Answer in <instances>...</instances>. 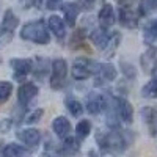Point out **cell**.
<instances>
[{
  "mask_svg": "<svg viewBox=\"0 0 157 157\" xmlns=\"http://www.w3.org/2000/svg\"><path fill=\"white\" fill-rule=\"evenodd\" d=\"M96 141L102 152L105 154H123L127 148V138L126 134L121 132L120 129L110 130V132H98L96 134Z\"/></svg>",
  "mask_w": 157,
  "mask_h": 157,
  "instance_id": "1",
  "label": "cell"
},
{
  "mask_svg": "<svg viewBox=\"0 0 157 157\" xmlns=\"http://www.w3.org/2000/svg\"><path fill=\"white\" fill-rule=\"evenodd\" d=\"M21 38L25 39V41H32V43L41 44V46H46L50 43V35L47 30V25L43 19L25 24L21 30Z\"/></svg>",
  "mask_w": 157,
  "mask_h": 157,
  "instance_id": "2",
  "label": "cell"
},
{
  "mask_svg": "<svg viewBox=\"0 0 157 157\" xmlns=\"http://www.w3.org/2000/svg\"><path fill=\"white\" fill-rule=\"evenodd\" d=\"M141 16L140 5L134 0H118V21L126 29H135Z\"/></svg>",
  "mask_w": 157,
  "mask_h": 157,
  "instance_id": "3",
  "label": "cell"
},
{
  "mask_svg": "<svg viewBox=\"0 0 157 157\" xmlns=\"http://www.w3.org/2000/svg\"><path fill=\"white\" fill-rule=\"evenodd\" d=\"M99 68H101V63L90 60L86 57H80L74 61L71 68V74L75 80H86V78L96 75L99 72Z\"/></svg>",
  "mask_w": 157,
  "mask_h": 157,
  "instance_id": "4",
  "label": "cell"
},
{
  "mask_svg": "<svg viewBox=\"0 0 157 157\" xmlns=\"http://www.w3.org/2000/svg\"><path fill=\"white\" fill-rule=\"evenodd\" d=\"M68 77V63L63 58H55L52 61V75H50V88L61 90L66 86Z\"/></svg>",
  "mask_w": 157,
  "mask_h": 157,
  "instance_id": "5",
  "label": "cell"
},
{
  "mask_svg": "<svg viewBox=\"0 0 157 157\" xmlns=\"http://www.w3.org/2000/svg\"><path fill=\"white\" fill-rule=\"evenodd\" d=\"M110 102H112V99H109L105 94L90 93L86 96V101H85V107H86V112L90 115H99L101 112L109 109Z\"/></svg>",
  "mask_w": 157,
  "mask_h": 157,
  "instance_id": "6",
  "label": "cell"
},
{
  "mask_svg": "<svg viewBox=\"0 0 157 157\" xmlns=\"http://www.w3.org/2000/svg\"><path fill=\"white\" fill-rule=\"evenodd\" d=\"M10 66L13 69V77L16 80H24L30 72H33V61L30 58H13L10 60Z\"/></svg>",
  "mask_w": 157,
  "mask_h": 157,
  "instance_id": "7",
  "label": "cell"
},
{
  "mask_svg": "<svg viewBox=\"0 0 157 157\" xmlns=\"http://www.w3.org/2000/svg\"><path fill=\"white\" fill-rule=\"evenodd\" d=\"M113 105H115V112L118 115L121 121L130 124L134 121V107L127 99L124 98H113Z\"/></svg>",
  "mask_w": 157,
  "mask_h": 157,
  "instance_id": "8",
  "label": "cell"
},
{
  "mask_svg": "<svg viewBox=\"0 0 157 157\" xmlns=\"http://www.w3.org/2000/svg\"><path fill=\"white\" fill-rule=\"evenodd\" d=\"M36 94H38V86L32 82H27V83L21 85L17 90V102L21 104V107H27L36 98Z\"/></svg>",
  "mask_w": 157,
  "mask_h": 157,
  "instance_id": "9",
  "label": "cell"
},
{
  "mask_svg": "<svg viewBox=\"0 0 157 157\" xmlns=\"http://www.w3.org/2000/svg\"><path fill=\"white\" fill-rule=\"evenodd\" d=\"M118 75L116 68L112 63H101L99 72L94 75L96 77V85H104V83H110L113 82Z\"/></svg>",
  "mask_w": 157,
  "mask_h": 157,
  "instance_id": "10",
  "label": "cell"
},
{
  "mask_svg": "<svg viewBox=\"0 0 157 157\" xmlns=\"http://www.w3.org/2000/svg\"><path fill=\"white\" fill-rule=\"evenodd\" d=\"M52 129L58 138L61 140H66L68 137H71V121L68 120L66 116H57L54 121H52Z\"/></svg>",
  "mask_w": 157,
  "mask_h": 157,
  "instance_id": "11",
  "label": "cell"
},
{
  "mask_svg": "<svg viewBox=\"0 0 157 157\" xmlns=\"http://www.w3.org/2000/svg\"><path fill=\"white\" fill-rule=\"evenodd\" d=\"M16 137L25 143V145H29L32 148L38 146L39 141H41V132H39L38 129H22V130H17Z\"/></svg>",
  "mask_w": 157,
  "mask_h": 157,
  "instance_id": "12",
  "label": "cell"
},
{
  "mask_svg": "<svg viewBox=\"0 0 157 157\" xmlns=\"http://www.w3.org/2000/svg\"><path fill=\"white\" fill-rule=\"evenodd\" d=\"M61 10H63L64 22H66V25H69V27H74L75 21H77L78 14H80V11H82V8L78 6L77 2H66V3H63Z\"/></svg>",
  "mask_w": 157,
  "mask_h": 157,
  "instance_id": "13",
  "label": "cell"
},
{
  "mask_svg": "<svg viewBox=\"0 0 157 157\" xmlns=\"http://www.w3.org/2000/svg\"><path fill=\"white\" fill-rule=\"evenodd\" d=\"M110 36H112V33H109L107 30H104L101 27L99 29H93V30H91V33H90V39L93 41V44L101 52L105 50V47H107V44L110 41Z\"/></svg>",
  "mask_w": 157,
  "mask_h": 157,
  "instance_id": "14",
  "label": "cell"
},
{
  "mask_svg": "<svg viewBox=\"0 0 157 157\" xmlns=\"http://www.w3.org/2000/svg\"><path fill=\"white\" fill-rule=\"evenodd\" d=\"M98 19H99V25H101V29H104V30L110 29L112 25L115 24V21H116L113 6H112L110 3H105V5L102 6V10L99 11Z\"/></svg>",
  "mask_w": 157,
  "mask_h": 157,
  "instance_id": "15",
  "label": "cell"
},
{
  "mask_svg": "<svg viewBox=\"0 0 157 157\" xmlns=\"http://www.w3.org/2000/svg\"><path fill=\"white\" fill-rule=\"evenodd\" d=\"M47 27L50 29L52 33L55 35L57 39H63L64 36H66V22H64L60 16H57V14H52L49 17Z\"/></svg>",
  "mask_w": 157,
  "mask_h": 157,
  "instance_id": "16",
  "label": "cell"
},
{
  "mask_svg": "<svg viewBox=\"0 0 157 157\" xmlns=\"http://www.w3.org/2000/svg\"><path fill=\"white\" fill-rule=\"evenodd\" d=\"M0 154L3 157H30V151L27 148L17 145V143H8V145H5L0 149Z\"/></svg>",
  "mask_w": 157,
  "mask_h": 157,
  "instance_id": "17",
  "label": "cell"
},
{
  "mask_svg": "<svg viewBox=\"0 0 157 157\" xmlns=\"http://www.w3.org/2000/svg\"><path fill=\"white\" fill-rule=\"evenodd\" d=\"M50 61L44 57H36V60L33 61V75L36 78H44L49 71H52V66H50Z\"/></svg>",
  "mask_w": 157,
  "mask_h": 157,
  "instance_id": "18",
  "label": "cell"
},
{
  "mask_svg": "<svg viewBox=\"0 0 157 157\" xmlns=\"http://www.w3.org/2000/svg\"><path fill=\"white\" fill-rule=\"evenodd\" d=\"M141 118L151 130V134H157V109L154 107H143L141 109Z\"/></svg>",
  "mask_w": 157,
  "mask_h": 157,
  "instance_id": "19",
  "label": "cell"
},
{
  "mask_svg": "<svg viewBox=\"0 0 157 157\" xmlns=\"http://www.w3.org/2000/svg\"><path fill=\"white\" fill-rule=\"evenodd\" d=\"M78 148H80V141L74 137H68L66 140H63L61 152L64 155H74V154L78 152Z\"/></svg>",
  "mask_w": 157,
  "mask_h": 157,
  "instance_id": "20",
  "label": "cell"
},
{
  "mask_svg": "<svg viewBox=\"0 0 157 157\" xmlns=\"http://www.w3.org/2000/svg\"><path fill=\"white\" fill-rule=\"evenodd\" d=\"M143 38H145L146 44H152L157 39V19H151L145 25V32H143Z\"/></svg>",
  "mask_w": 157,
  "mask_h": 157,
  "instance_id": "21",
  "label": "cell"
},
{
  "mask_svg": "<svg viewBox=\"0 0 157 157\" xmlns=\"http://www.w3.org/2000/svg\"><path fill=\"white\" fill-rule=\"evenodd\" d=\"M120 43H121V33H120V32H112L110 41H109L105 50H104L102 54L105 55L107 58L113 57V55H115V52H116V49H118V46H120Z\"/></svg>",
  "mask_w": 157,
  "mask_h": 157,
  "instance_id": "22",
  "label": "cell"
},
{
  "mask_svg": "<svg viewBox=\"0 0 157 157\" xmlns=\"http://www.w3.org/2000/svg\"><path fill=\"white\" fill-rule=\"evenodd\" d=\"M17 25H19V17L14 14V11H13V10H6V11H5V14H3L2 27H3V29H6V30L14 32Z\"/></svg>",
  "mask_w": 157,
  "mask_h": 157,
  "instance_id": "23",
  "label": "cell"
},
{
  "mask_svg": "<svg viewBox=\"0 0 157 157\" xmlns=\"http://www.w3.org/2000/svg\"><path fill=\"white\" fill-rule=\"evenodd\" d=\"M91 132V123L88 120H82V121H78L77 126H75V138L78 141H82L85 140Z\"/></svg>",
  "mask_w": 157,
  "mask_h": 157,
  "instance_id": "24",
  "label": "cell"
},
{
  "mask_svg": "<svg viewBox=\"0 0 157 157\" xmlns=\"http://www.w3.org/2000/svg\"><path fill=\"white\" fill-rule=\"evenodd\" d=\"M66 109L69 110V113L72 116H80L83 113V105L80 101L77 99H72V98H68L66 99Z\"/></svg>",
  "mask_w": 157,
  "mask_h": 157,
  "instance_id": "25",
  "label": "cell"
},
{
  "mask_svg": "<svg viewBox=\"0 0 157 157\" xmlns=\"http://www.w3.org/2000/svg\"><path fill=\"white\" fill-rule=\"evenodd\" d=\"M141 96L143 98H149V99H155L157 98V78L149 80L145 86L141 88Z\"/></svg>",
  "mask_w": 157,
  "mask_h": 157,
  "instance_id": "26",
  "label": "cell"
},
{
  "mask_svg": "<svg viewBox=\"0 0 157 157\" xmlns=\"http://www.w3.org/2000/svg\"><path fill=\"white\" fill-rule=\"evenodd\" d=\"M13 93V83L0 80V102H6Z\"/></svg>",
  "mask_w": 157,
  "mask_h": 157,
  "instance_id": "27",
  "label": "cell"
},
{
  "mask_svg": "<svg viewBox=\"0 0 157 157\" xmlns=\"http://www.w3.org/2000/svg\"><path fill=\"white\" fill-rule=\"evenodd\" d=\"M83 41H85V30H83V29H78V30L74 32L69 44H71L72 49H78V47H82Z\"/></svg>",
  "mask_w": 157,
  "mask_h": 157,
  "instance_id": "28",
  "label": "cell"
},
{
  "mask_svg": "<svg viewBox=\"0 0 157 157\" xmlns=\"http://www.w3.org/2000/svg\"><path fill=\"white\" fill-rule=\"evenodd\" d=\"M140 11L143 14H149V13L157 10V0H140Z\"/></svg>",
  "mask_w": 157,
  "mask_h": 157,
  "instance_id": "29",
  "label": "cell"
},
{
  "mask_svg": "<svg viewBox=\"0 0 157 157\" xmlns=\"http://www.w3.org/2000/svg\"><path fill=\"white\" fill-rule=\"evenodd\" d=\"M13 36H14V33H13L11 30H6L3 27H0V49L5 47L6 44H10L13 41Z\"/></svg>",
  "mask_w": 157,
  "mask_h": 157,
  "instance_id": "30",
  "label": "cell"
},
{
  "mask_svg": "<svg viewBox=\"0 0 157 157\" xmlns=\"http://www.w3.org/2000/svg\"><path fill=\"white\" fill-rule=\"evenodd\" d=\"M43 115H44L43 109H36V110H33L27 118H25V123H27V124H35V123H38L39 120H41Z\"/></svg>",
  "mask_w": 157,
  "mask_h": 157,
  "instance_id": "31",
  "label": "cell"
},
{
  "mask_svg": "<svg viewBox=\"0 0 157 157\" xmlns=\"http://www.w3.org/2000/svg\"><path fill=\"white\" fill-rule=\"evenodd\" d=\"M121 72L127 77V78H135L137 77V71L132 64L129 63H121Z\"/></svg>",
  "mask_w": 157,
  "mask_h": 157,
  "instance_id": "32",
  "label": "cell"
},
{
  "mask_svg": "<svg viewBox=\"0 0 157 157\" xmlns=\"http://www.w3.org/2000/svg\"><path fill=\"white\" fill-rule=\"evenodd\" d=\"M155 54H157V49H155V47H149V50L146 52V54H143V58H141L143 68H148V61H151Z\"/></svg>",
  "mask_w": 157,
  "mask_h": 157,
  "instance_id": "33",
  "label": "cell"
},
{
  "mask_svg": "<svg viewBox=\"0 0 157 157\" xmlns=\"http://www.w3.org/2000/svg\"><path fill=\"white\" fill-rule=\"evenodd\" d=\"M64 154L61 152V149H57V148H52V146H47L46 151L43 152V157H63Z\"/></svg>",
  "mask_w": 157,
  "mask_h": 157,
  "instance_id": "34",
  "label": "cell"
},
{
  "mask_svg": "<svg viewBox=\"0 0 157 157\" xmlns=\"http://www.w3.org/2000/svg\"><path fill=\"white\" fill-rule=\"evenodd\" d=\"M75 2L78 3V6H80L82 10H93L94 8V3H96V0H75Z\"/></svg>",
  "mask_w": 157,
  "mask_h": 157,
  "instance_id": "35",
  "label": "cell"
},
{
  "mask_svg": "<svg viewBox=\"0 0 157 157\" xmlns=\"http://www.w3.org/2000/svg\"><path fill=\"white\" fill-rule=\"evenodd\" d=\"M63 6V0H47L46 2V8L47 10H57Z\"/></svg>",
  "mask_w": 157,
  "mask_h": 157,
  "instance_id": "36",
  "label": "cell"
},
{
  "mask_svg": "<svg viewBox=\"0 0 157 157\" xmlns=\"http://www.w3.org/2000/svg\"><path fill=\"white\" fill-rule=\"evenodd\" d=\"M152 78H157V61L154 63V66H152Z\"/></svg>",
  "mask_w": 157,
  "mask_h": 157,
  "instance_id": "37",
  "label": "cell"
},
{
  "mask_svg": "<svg viewBox=\"0 0 157 157\" xmlns=\"http://www.w3.org/2000/svg\"><path fill=\"white\" fill-rule=\"evenodd\" d=\"M88 157H98V154H96L94 151H90V152H88Z\"/></svg>",
  "mask_w": 157,
  "mask_h": 157,
  "instance_id": "38",
  "label": "cell"
}]
</instances>
